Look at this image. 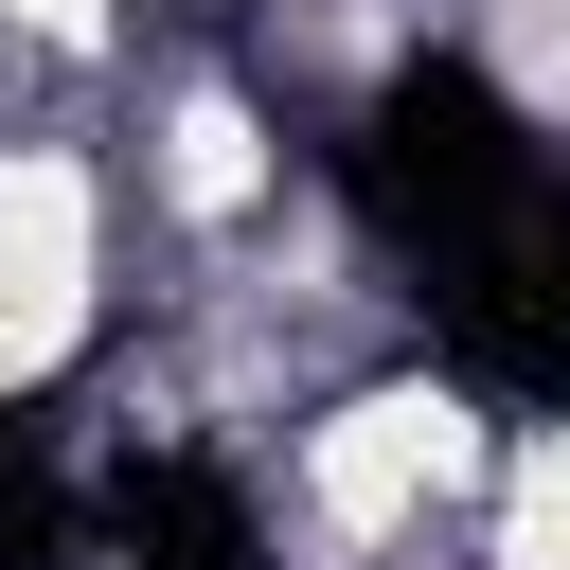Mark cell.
I'll use <instances>...</instances> for the list:
<instances>
[{
  "instance_id": "1",
  "label": "cell",
  "mask_w": 570,
  "mask_h": 570,
  "mask_svg": "<svg viewBox=\"0 0 570 570\" xmlns=\"http://www.w3.org/2000/svg\"><path fill=\"white\" fill-rule=\"evenodd\" d=\"M89 285H107V196H89V160L0 142V392H36V374L89 338Z\"/></svg>"
},
{
  "instance_id": "3",
  "label": "cell",
  "mask_w": 570,
  "mask_h": 570,
  "mask_svg": "<svg viewBox=\"0 0 570 570\" xmlns=\"http://www.w3.org/2000/svg\"><path fill=\"white\" fill-rule=\"evenodd\" d=\"M160 178H178L196 214H249V196H267V142H249V107H232V89H196V107L160 125Z\"/></svg>"
},
{
  "instance_id": "4",
  "label": "cell",
  "mask_w": 570,
  "mask_h": 570,
  "mask_svg": "<svg viewBox=\"0 0 570 570\" xmlns=\"http://www.w3.org/2000/svg\"><path fill=\"white\" fill-rule=\"evenodd\" d=\"M499 570H570V428L517 445V481H499Z\"/></svg>"
},
{
  "instance_id": "2",
  "label": "cell",
  "mask_w": 570,
  "mask_h": 570,
  "mask_svg": "<svg viewBox=\"0 0 570 570\" xmlns=\"http://www.w3.org/2000/svg\"><path fill=\"white\" fill-rule=\"evenodd\" d=\"M463 481H481L463 392H356L338 428H303V517H321L338 552L410 534V517H428V499H463Z\"/></svg>"
}]
</instances>
